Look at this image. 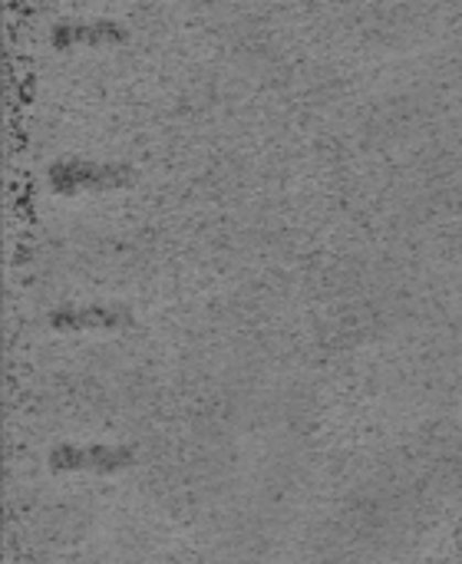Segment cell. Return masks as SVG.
<instances>
[{"label": "cell", "mask_w": 462, "mask_h": 564, "mask_svg": "<svg viewBox=\"0 0 462 564\" xmlns=\"http://www.w3.org/2000/svg\"><path fill=\"white\" fill-rule=\"evenodd\" d=\"M46 178L53 188H112V185H129L136 178V169L129 162H103V159H53L46 165Z\"/></svg>", "instance_id": "6da1fadb"}, {"label": "cell", "mask_w": 462, "mask_h": 564, "mask_svg": "<svg viewBox=\"0 0 462 564\" xmlns=\"http://www.w3.org/2000/svg\"><path fill=\"white\" fill-rule=\"evenodd\" d=\"M136 459L132 443H56L50 449V463L56 469H96L112 473Z\"/></svg>", "instance_id": "7a4b0ae2"}, {"label": "cell", "mask_w": 462, "mask_h": 564, "mask_svg": "<svg viewBox=\"0 0 462 564\" xmlns=\"http://www.w3.org/2000/svg\"><path fill=\"white\" fill-rule=\"evenodd\" d=\"M46 321L56 327H119L132 321V311L119 301H93V304H60L46 311Z\"/></svg>", "instance_id": "3957f363"}, {"label": "cell", "mask_w": 462, "mask_h": 564, "mask_svg": "<svg viewBox=\"0 0 462 564\" xmlns=\"http://www.w3.org/2000/svg\"><path fill=\"white\" fill-rule=\"evenodd\" d=\"M53 43H109V40H126L129 26L112 20V17H60L50 26Z\"/></svg>", "instance_id": "277c9868"}]
</instances>
